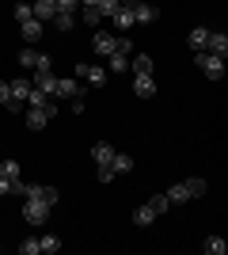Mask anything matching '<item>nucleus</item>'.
Instances as JSON below:
<instances>
[{
	"instance_id": "obj_1",
	"label": "nucleus",
	"mask_w": 228,
	"mask_h": 255,
	"mask_svg": "<svg viewBox=\"0 0 228 255\" xmlns=\"http://www.w3.org/2000/svg\"><path fill=\"white\" fill-rule=\"evenodd\" d=\"M50 210H54V206H50V202H42V198H23V221H27V225H34V229L50 221Z\"/></svg>"
},
{
	"instance_id": "obj_2",
	"label": "nucleus",
	"mask_w": 228,
	"mask_h": 255,
	"mask_svg": "<svg viewBox=\"0 0 228 255\" xmlns=\"http://www.w3.org/2000/svg\"><path fill=\"white\" fill-rule=\"evenodd\" d=\"M194 65L209 80H221V76H225V57H217V53H209V50H194Z\"/></svg>"
},
{
	"instance_id": "obj_3",
	"label": "nucleus",
	"mask_w": 228,
	"mask_h": 255,
	"mask_svg": "<svg viewBox=\"0 0 228 255\" xmlns=\"http://www.w3.org/2000/svg\"><path fill=\"white\" fill-rule=\"evenodd\" d=\"M57 115V99H50L46 107H27V126L38 133V129H46L50 126V118Z\"/></svg>"
},
{
	"instance_id": "obj_4",
	"label": "nucleus",
	"mask_w": 228,
	"mask_h": 255,
	"mask_svg": "<svg viewBox=\"0 0 228 255\" xmlns=\"http://www.w3.org/2000/svg\"><path fill=\"white\" fill-rule=\"evenodd\" d=\"M15 61L23 65V69H34V73H50V57H46V53H38V50H31V46H27V50H19V57H15Z\"/></svg>"
},
{
	"instance_id": "obj_5",
	"label": "nucleus",
	"mask_w": 228,
	"mask_h": 255,
	"mask_svg": "<svg viewBox=\"0 0 228 255\" xmlns=\"http://www.w3.org/2000/svg\"><path fill=\"white\" fill-rule=\"evenodd\" d=\"M76 96H84V80H69V76H57V92L54 99H76Z\"/></svg>"
},
{
	"instance_id": "obj_6",
	"label": "nucleus",
	"mask_w": 228,
	"mask_h": 255,
	"mask_svg": "<svg viewBox=\"0 0 228 255\" xmlns=\"http://www.w3.org/2000/svg\"><path fill=\"white\" fill-rule=\"evenodd\" d=\"M76 80H87V84L103 88L107 84V69L103 65H76Z\"/></svg>"
},
{
	"instance_id": "obj_7",
	"label": "nucleus",
	"mask_w": 228,
	"mask_h": 255,
	"mask_svg": "<svg viewBox=\"0 0 228 255\" xmlns=\"http://www.w3.org/2000/svg\"><path fill=\"white\" fill-rule=\"evenodd\" d=\"M114 42H118V38H114L110 31H95V38H91V50H95L99 57H110V53H114Z\"/></svg>"
},
{
	"instance_id": "obj_8",
	"label": "nucleus",
	"mask_w": 228,
	"mask_h": 255,
	"mask_svg": "<svg viewBox=\"0 0 228 255\" xmlns=\"http://www.w3.org/2000/svg\"><path fill=\"white\" fill-rule=\"evenodd\" d=\"M19 34H23V42H27V46H34L38 38H42V19H34V15H31V19H23Z\"/></svg>"
},
{
	"instance_id": "obj_9",
	"label": "nucleus",
	"mask_w": 228,
	"mask_h": 255,
	"mask_svg": "<svg viewBox=\"0 0 228 255\" xmlns=\"http://www.w3.org/2000/svg\"><path fill=\"white\" fill-rule=\"evenodd\" d=\"M206 50H209V53H217V57H225V53H228V34H225V31H209Z\"/></svg>"
},
{
	"instance_id": "obj_10",
	"label": "nucleus",
	"mask_w": 228,
	"mask_h": 255,
	"mask_svg": "<svg viewBox=\"0 0 228 255\" xmlns=\"http://www.w3.org/2000/svg\"><path fill=\"white\" fill-rule=\"evenodd\" d=\"M34 88H38V92H46V96L54 99V92H57V76L54 73H34V80H31Z\"/></svg>"
},
{
	"instance_id": "obj_11",
	"label": "nucleus",
	"mask_w": 228,
	"mask_h": 255,
	"mask_svg": "<svg viewBox=\"0 0 228 255\" xmlns=\"http://www.w3.org/2000/svg\"><path fill=\"white\" fill-rule=\"evenodd\" d=\"M156 217H160V213L152 210L149 202H145V206H137V210H133V225H137V229H149V225L156 221Z\"/></svg>"
},
{
	"instance_id": "obj_12",
	"label": "nucleus",
	"mask_w": 228,
	"mask_h": 255,
	"mask_svg": "<svg viewBox=\"0 0 228 255\" xmlns=\"http://www.w3.org/2000/svg\"><path fill=\"white\" fill-rule=\"evenodd\" d=\"M31 11H34V19H54L57 8H54V0H31Z\"/></svg>"
},
{
	"instance_id": "obj_13",
	"label": "nucleus",
	"mask_w": 228,
	"mask_h": 255,
	"mask_svg": "<svg viewBox=\"0 0 228 255\" xmlns=\"http://www.w3.org/2000/svg\"><path fill=\"white\" fill-rule=\"evenodd\" d=\"M27 92H31V80H27V76L8 80V96H11V99H23V103H27Z\"/></svg>"
},
{
	"instance_id": "obj_14",
	"label": "nucleus",
	"mask_w": 228,
	"mask_h": 255,
	"mask_svg": "<svg viewBox=\"0 0 228 255\" xmlns=\"http://www.w3.org/2000/svg\"><path fill=\"white\" fill-rule=\"evenodd\" d=\"M133 73H137V76H152V69H156V61H152V57H149V53H133Z\"/></svg>"
},
{
	"instance_id": "obj_15",
	"label": "nucleus",
	"mask_w": 228,
	"mask_h": 255,
	"mask_svg": "<svg viewBox=\"0 0 228 255\" xmlns=\"http://www.w3.org/2000/svg\"><path fill=\"white\" fill-rule=\"evenodd\" d=\"M114 145H107V141H99L95 149H91V156H95V168H103V164H110V160H114Z\"/></svg>"
},
{
	"instance_id": "obj_16",
	"label": "nucleus",
	"mask_w": 228,
	"mask_h": 255,
	"mask_svg": "<svg viewBox=\"0 0 228 255\" xmlns=\"http://www.w3.org/2000/svg\"><path fill=\"white\" fill-rule=\"evenodd\" d=\"M133 92L141 99H152L156 96V80H152V76H137V80H133Z\"/></svg>"
},
{
	"instance_id": "obj_17",
	"label": "nucleus",
	"mask_w": 228,
	"mask_h": 255,
	"mask_svg": "<svg viewBox=\"0 0 228 255\" xmlns=\"http://www.w3.org/2000/svg\"><path fill=\"white\" fill-rule=\"evenodd\" d=\"M133 23H156V8H152L149 0H141V4L133 8Z\"/></svg>"
},
{
	"instance_id": "obj_18",
	"label": "nucleus",
	"mask_w": 228,
	"mask_h": 255,
	"mask_svg": "<svg viewBox=\"0 0 228 255\" xmlns=\"http://www.w3.org/2000/svg\"><path fill=\"white\" fill-rule=\"evenodd\" d=\"M107 69H110V73H126V69H130V53H118V50H114L107 57Z\"/></svg>"
},
{
	"instance_id": "obj_19",
	"label": "nucleus",
	"mask_w": 228,
	"mask_h": 255,
	"mask_svg": "<svg viewBox=\"0 0 228 255\" xmlns=\"http://www.w3.org/2000/svg\"><path fill=\"white\" fill-rule=\"evenodd\" d=\"M202 252H206V255H225L228 244L221 240V236H206V240H202Z\"/></svg>"
},
{
	"instance_id": "obj_20",
	"label": "nucleus",
	"mask_w": 228,
	"mask_h": 255,
	"mask_svg": "<svg viewBox=\"0 0 228 255\" xmlns=\"http://www.w3.org/2000/svg\"><path fill=\"white\" fill-rule=\"evenodd\" d=\"M110 23H114L118 31H130V27H133V11L130 8H118L114 15H110Z\"/></svg>"
},
{
	"instance_id": "obj_21",
	"label": "nucleus",
	"mask_w": 228,
	"mask_h": 255,
	"mask_svg": "<svg viewBox=\"0 0 228 255\" xmlns=\"http://www.w3.org/2000/svg\"><path fill=\"white\" fill-rule=\"evenodd\" d=\"M167 202L179 206V202H190V191H186V183H175L171 191H167Z\"/></svg>"
},
{
	"instance_id": "obj_22",
	"label": "nucleus",
	"mask_w": 228,
	"mask_h": 255,
	"mask_svg": "<svg viewBox=\"0 0 228 255\" xmlns=\"http://www.w3.org/2000/svg\"><path fill=\"white\" fill-rule=\"evenodd\" d=\"M0 175H4V179H19V175H23L19 160H0Z\"/></svg>"
},
{
	"instance_id": "obj_23",
	"label": "nucleus",
	"mask_w": 228,
	"mask_h": 255,
	"mask_svg": "<svg viewBox=\"0 0 228 255\" xmlns=\"http://www.w3.org/2000/svg\"><path fill=\"white\" fill-rule=\"evenodd\" d=\"M110 168H114V175H118V171H130V168H133V156H130V152H114Z\"/></svg>"
},
{
	"instance_id": "obj_24",
	"label": "nucleus",
	"mask_w": 228,
	"mask_h": 255,
	"mask_svg": "<svg viewBox=\"0 0 228 255\" xmlns=\"http://www.w3.org/2000/svg\"><path fill=\"white\" fill-rule=\"evenodd\" d=\"M206 38H209V27H194L190 31V50H206Z\"/></svg>"
},
{
	"instance_id": "obj_25",
	"label": "nucleus",
	"mask_w": 228,
	"mask_h": 255,
	"mask_svg": "<svg viewBox=\"0 0 228 255\" xmlns=\"http://www.w3.org/2000/svg\"><path fill=\"white\" fill-rule=\"evenodd\" d=\"M38 244H42V255H57V252H61V236L50 233V236H42Z\"/></svg>"
},
{
	"instance_id": "obj_26",
	"label": "nucleus",
	"mask_w": 228,
	"mask_h": 255,
	"mask_svg": "<svg viewBox=\"0 0 228 255\" xmlns=\"http://www.w3.org/2000/svg\"><path fill=\"white\" fill-rule=\"evenodd\" d=\"M54 23H57V31H73V27H76V15H73V11H57Z\"/></svg>"
},
{
	"instance_id": "obj_27",
	"label": "nucleus",
	"mask_w": 228,
	"mask_h": 255,
	"mask_svg": "<svg viewBox=\"0 0 228 255\" xmlns=\"http://www.w3.org/2000/svg\"><path fill=\"white\" fill-rule=\"evenodd\" d=\"M186 191H190V198H202V194H206V179H186Z\"/></svg>"
},
{
	"instance_id": "obj_28",
	"label": "nucleus",
	"mask_w": 228,
	"mask_h": 255,
	"mask_svg": "<svg viewBox=\"0 0 228 255\" xmlns=\"http://www.w3.org/2000/svg\"><path fill=\"white\" fill-rule=\"evenodd\" d=\"M149 206H152L156 213H167V210H171V202H167V194H152V198H149Z\"/></svg>"
},
{
	"instance_id": "obj_29",
	"label": "nucleus",
	"mask_w": 228,
	"mask_h": 255,
	"mask_svg": "<svg viewBox=\"0 0 228 255\" xmlns=\"http://www.w3.org/2000/svg\"><path fill=\"white\" fill-rule=\"evenodd\" d=\"M38 252H42L38 236H31V240H23V244H19V255H38Z\"/></svg>"
},
{
	"instance_id": "obj_30",
	"label": "nucleus",
	"mask_w": 228,
	"mask_h": 255,
	"mask_svg": "<svg viewBox=\"0 0 228 255\" xmlns=\"http://www.w3.org/2000/svg\"><path fill=\"white\" fill-rule=\"evenodd\" d=\"M11 15H15V23L31 19V15H34V11H31V0H23V4H15V11H11Z\"/></svg>"
},
{
	"instance_id": "obj_31",
	"label": "nucleus",
	"mask_w": 228,
	"mask_h": 255,
	"mask_svg": "<svg viewBox=\"0 0 228 255\" xmlns=\"http://www.w3.org/2000/svg\"><path fill=\"white\" fill-rule=\"evenodd\" d=\"M95 8H99V11H103V19H110V15H114V11H118V8H122V4H118V0H99Z\"/></svg>"
},
{
	"instance_id": "obj_32",
	"label": "nucleus",
	"mask_w": 228,
	"mask_h": 255,
	"mask_svg": "<svg viewBox=\"0 0 228 255\" xmlns=\"http://www.w3.org/2000/svg\"><path fill=\"white\" fill-rule=\"evenodd\" d=\"M84 23L99 27V23H103V11H99V8H84Z\"/></svg>"
},
{
	"instance_id": "obj_33",
	"label": "nucleus",
	"mask_w": 228,
	"mask_h": 255,
	"mask_svg": "<svg viewBox=\"0 0 228 255\" xmlns=\"http://www.w3.org/2000/svg\"><path fill=\"white\" fill-rule=\"evenodd\" d=\"M54 8H57V11H73V15H76V8H80V0H54Z\"/></svg>"
},
{
	"instance_id": "obj_34",
	"label": "nucleus",
	"mask_w": 228,
	"mask_h": 255,
	"mask_svg": "<svg viewBox=\"0 0 228 255\" xmlns=\"http://www.w3.org/2000/svg\"><path fill=\"white\" fill-rule=\"evenodd\" d=\"M99 183H114V168H110V164L99 168Z\"/></svg>"
},
{
	"instance_id": "obj_35",
	"label": "nucleus",
	"mask_w": 228,
	"mask_h": 255,
	"mask_svg": "<svg viewBox=\"0 0 228 255\" xmlns=\"http://www.w3.org/2000/svg\"><path fill=\"white\" fill-rule=\"evenodd\" d=\"M114 50H118V53H133V42H130V38H118V42H114Z\"/></svg>"
},
{
	"instance_id": "obj_36",
	"label": "nucleus",
	"mask_w": 228,
	"mask_h": 255,
	"mask_svg": "<svg viewBox=\"0 0 228 255\" xmlns=\"http://www.w3.org/2000/svg\"><path fill=\"white\" fill-rule=\"evenodd\" d=\"M11 183H15V179H4V175H0V198H4V194H11Z\"/></svg>"
},
{
	"instance_id": "obj_37",
	"label": "nucleus",
	"mask_w": 228,
	"mask_h": 255,
	"mask_svg": "<svg viewBox=\"0 0 228 255\" xmlns=\"http://www.w3.org/2000/svg\"><path fill=\"white\" fill-rule=\"evenodd\" d=\"M8 103V84H4V80H0V107Z\"/></svg>"
},
{
	"instance_id": "obj_38",
	"label": "nucleus",
	"mask_w": 228,
	"mask_h": 255,
	"mask_svg": "<svg viewBox=\"0 0 228 255\" xmlns=\"http://www.w3.org/2000/svg\"><path fill=\"white\" fill-rule=\"evenodd\" d=\"M118 4H122V8H130V11H133L137 4H141V0H118Z\"/></svg>"
},
{
	"instance_id": "obj_39",
	"label": "nucleus",
	"mask_w": 228,
	"mask_h": 255,
	"mask_svg": "<svg viewBox=\"0 0 228 255\" xmlns=\"http://www.w3.org/2000/svg\"><path fill=\"white\" fill-rule=\"evenodd\" d=\"M80 4H84V8H95V4H99V0H80Z\"/></svg>"
}]
</instances>
